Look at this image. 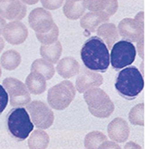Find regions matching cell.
<instances>
[{"mask_svg":"<svg viewBox=\"0 0 150 149\" xmlns=\"http://www.w3.org/2000/svg\"><path fill=\"white\" fill-rule=\"evenodd\" d=\"M3 37L11 45H19L23 43L28 37V30L20 21L10 22L3 32Z\"/></svg>","mask_w":150,"mask_h":149,"instance_id":"7c38bea8","label":"cell"},{"mask_svg":"<svg viewBox=\"0 0 150 149\" xmlns=\"http://www.w3.org/2000/svg\"><path fill=\"white\" fill-rule=\"evenodd\" d=\"M28 21L30 27L38 34L49 32L56 24L53 21L51 13L42 7L33 9L30 13Z\"/></svg>","mask_w":150,"mask_h":149,"instance_id":"9c48e42d","label":"cell"},{"mask_svg":"<svg viewBox=\"0 0 150 149\" xmlns=\"http://www.w3.org/2000/svg\"><path fill=\"white\" fill-rule=\"evenodd\" d=\"M2 85L9 95V102L12 106H25L31 102V94L26 85L19 79L7 77L3 81Z\"/></svg>","mask_w":150,"mask_h":149,"instance_id":"52a82bcc","label":"cell"},{"mask_svg":"<svg viewBox=\"0 0 150 149\" xmlns=\"http://www.w3.org/2000/svg\"><path fill=\"white\" fill-rule=\"evenodd\" d=\"M22 58L20 53L15 49H9L3 53L0 59V65L3 68L12 71L19 66L21 64Z\"/></svg>","mask_w":150,"mask_h":149,"instance_id":"ffe728a7","label":"cell"},{"mask_svg":"<svg viewBox=\"0 0 150 149\" xmlns=\"http://www.w3.org/2000/svg\"><path fill=\"white\" fill-rule=\"evenodd\" d=\"M114 86L121 97L126 100H134L143 91L144 78L137 67L129 66L118 73Z\"/></svg>","mask_w":150,"mask_h":149,"instance_id":"7a4b0ae2","label":"cell"},{"mask_svg":"<svg viewBox=\"0 0 150 149\" xmlns=\"http://www.w3.org/2000/svg\"><path fill=\"white\" fill-rule=\"evenodd\" d=\"M85 6L90 12H103L109 16L112 15L116 11V0H84Z\"/></svg>","mask_w":150,"mask_h":149,"instance_id":"2e32d148","label":"cell"},{"mask_svg":"<svg viewBox=\"0 0 150 149\" xmlns=\"http://www.w3.org/2000/svg\"><path fill=\"white\" fill-rule=\"evenodd\" d=\"M142 106H143L142 104H139L137 107H135L134 109H132L130 115H129V119H130V121L133 124H139V125L143 124Z\"/></svg>","mask_w":150,"mask_h":149,"instance_id":"484cf974","label":"cell"},{"mask_svg":"<svg viewBox=\"0 0 150 149\" xmlns=\"http://www.w3.org/2000/svg\"><path fill=\"white\" fill-rule=\"evenodd\" d=\"M103 82V78L99 73L93 72L88 68H86V66H83L80 68L76 77V87L78 93H83L92 88L100 86Z\"/></svg>","mask_w":150,"mask_h":149,"instance_id":"8fae6325","label":"cell"},{"mask_svg":"<svg viewBox=\"0 0 150 149\" xmlns=\"http://www.w3.org/2000/svg\"><path fill=\"white\" fill-rule=\"evenodd\" d=\"M98 149H120L118 145H116L113 142L110 141H105L103 142Z\"/></svg>","mask_w":150,"mask_h":149,"instance_id":"f1b7e54d","label":"cell"},{"mask_svg":"<svg viewBox=\"0 0 150 149\" xmlns=\"http://www.w3.org/2000/svg\"><path fill=\"white\" fill-rule=\"evenodd\" d=\"M26 6L21 0H0V16L9 21H20L26 16Z\"/></svg>","mask_w":150,"mask_h":149,"instance_id":"30bf717a","label":"cell"},{"mask_svg":"<svg viewBox=\"0 0 150 149\" xmlns=\"http://www.w3.org/2000/svg\"><path fill=\"white\" fill-rule=\"evenodd\" d=\"M40 56L51 64L59 63L62 53V46L59 40L50 45H42L40 48Z\"/></svg>","mask_w":150,"mask_h":149,"instance_id":"d6986e66","label":"cell"},{"mask_svg":"<svg viewBox=\"0 0 150 149\" xmlns=\"http://www.w3.org/2000/svg\"><path fill=\"white\" fill-rule=\"evenodd\" d=\"M1 75H2V70H1V66H0V77H1Z\"/></svg>","mask_w":150,"mask_h":149,"instance_id":"836d02e7","label":"cell"},{"mask_svg":"<svg viewBox=\"0 0 150 149\" xmlns=\"http://www.w3.org/2000/svg\"><path fill=\"white\" fill-rule=\"evenodd\" d=\"M34 125L23 107H15L6 116V129L10 136L16 141L25 140L33 130Z\"/></svg>","mask_w":150,"mask_h":149,"instance_id":"3957f363","label":"cell"},{"mask_svg":"<svg viewBox=\"0 0 150 149\" xmlns=\"http://www.w3.org/2000/svg\"><path fill=\"white\" fill-rule=\"evenodd\" d=\"M56 70L60 76L67 79L75 76L79 73L80 65L74 58L65 57L59 61Z\"/></svg>","mask_w":150,"mask_h":149,"instance_id":"5bb4252c","label":"cell"},{"mask_svg":"<svg viewBox=\"0 0 150 149\" xmlns=\"http://www.w3.org/2000/svg\"><path fill=\"white\" fill-rule=\"evenodd\" d=\"M108 135L116 142H123L127 139L129 129L122 119H115L108 126Z\"/></svg>","mask_w":150,"mask_h":149,"instance_id":"9a60e30c","label":"cell"},{"mask_svg":"<svg viewBox=\"0 0 150 149\" xmlns=\"http://www.w3.org/2000/svg\"><path fill=\"white\" fill-rule=\"evenodd\" d=\"M4 47H5V40L1 36H0V52L3 50Z\"/></svg>","mask_w":150,"mask_h":149,"instance_id":"d6a6232c","label":"cell"},{"mask_svg":"<svg viewBox=\"0 0 150 149\" xmlns=\"http://www.w3.org/2000/svg\"><path fill=\"white\" fill-rule=\"evenodd\" d=\"M59 27L57 26V24H55L49 32L42 33V34L36 33V37L39 42L42 45H50L57 42L59 38Z\"/></svg>","mask_w":150,"mask_h":149,"instance_id":"d4e9b609","label":"cell"},{"mask_svg":"<svg viewBox=\"0 0 150 149\" xmlns=\"http://www.w3.org/2000/svg\"><path fill=\"white\" fill-rule=\"evenodd\" d=\"M125 149H140V147L137 145L133 144V143H129L126 145Z\"/></svg>","mask_w":150,"mask_h":149,"instance_id":"4dcf8cb0","label":"cell"},{"mask_svg":"<svg viewBox=\"0 0 150 149\" xmlns=\"http://www.w3.org/2000/svg\"><path fill=\"white\" fill-rule=\"evenodd\" d=\"M9 101V95L5 87L0 85V115L5 111Z\"/></svg>","mask_w":150,"mask_h":149,"instance_id":"83f0119b","label":"cell"},{"mask_svg":"<svg viewBox=\"0 0 150 149\" xmlns=\"http://www.w3.org/2000/svg\"><path fill=\"white\" fill-rule=\"evenodd\" d=\"M6 26V19H4L3 17L0 16V35L3 34V32Z\"/></svg>","mask_w":150,"mask_h":149,"instance_id":"f546056e","label":"cell"},{"mask_svg":"<svg viewBox=\"0 0 150 149\" xmlns=\"http://www.w3.org/2000/svg\"><path fill=\"white\" fill-rule=\"evenodd\" d=\"M81 59L86 68L104 73L111 63L110 53L107 45L98 36L89 38L81 49Z\"/></svg>","mask_w":150,"mask_h":149,"instance_id":"6da1fadb","label":"cell"},{"mask_svg":"<svg viewBox=\"0 0 150 149\" xmlns=\"http://www.w3.org/2000/svg\"><path fill=\"white\" fill-rule=\"evenodd\" d=\"M86 9L84 0H66L63 13L70 20H77L85 15Z\"/></svg>","mask_w":150,"mask_h":149,"instance_id":"e0dca14e","label":"cell"},{"mask_svg":"<svg viewBox=\"0 0 150 149\" xmlns=\"http://www.w3.org/2000/svg\"><path fill=\"white\" fill-rule=\"evenodd\" d=\"M26 107L33 125L39 129H47L53 124L54 113L45 102L33 101Z\"/></svg>","mask_w":150,"mask_h":149,"instance_id":"ba28073f","label":"cell"},{"mask_svg":"<svg viewBox=\"0 0 150 149\" xmlns=\"http://www.w3.org/2000/svg\"><path fill=\"white\" fill-rule=\"evenodd\" d=\"M137 50L129 40H120L114 43L111 51V64L115 70H121L129 66L135 60Z\"/></svg>","mask_w":150,"mask_h":149,"instance_id":"8992f818","label":"cell"},{"mask_svg":"<svg viewBox=\"0 0 150 149\" xmlns=\"http://www.w3.org/2000/svg\"><path fill=\"white\" fill-rule=\"evenodd\" d=\"M107 139L105 135L100 131H92L85 138V146L86 149H98Z\"/></svg>","mask_w":150,"mask_h":149,"instance_id":"cb8c5ba5","label":"cell"},{"mask_svg":"<svg viewBox=\"0 0 150 149\" xmlns=\"http://www.w3.org/2000/svg\"><path fill=\"white\" fill-rule=\"evenodd\" d=\"M76 96V88L69 80L62 81L48 91L49 105L57 111H63L69 106Z\"/></svg>","mask_w":150,"mask_h":149,"instance_id":"5b68a950","label":"cell"},{"mask_svg":"<svg viewBox=\"0 0 150 149\" xmlns=\"http://www.w3.org/2000/svg\"><path fill=\"white\" fill-rule=\"evenodd\" d=\"M49 143V135L42 129L34 130L28 139V146L30 149H46Z\"/></svg>","mask_w":150,"mask_h":149,"instance_id":"44dd1931","label":"cell"},{"mask_svg":"<svg viewBox=\"0 0 150 149\" xmlns=\"http://www.w3.org/2000/svg\"><path fill=\"white\" fill-rule=\"evenodd\" d=\"M31 72H37L43 76L46 80H50L55 74V67L53 64L44 59H38L33 61L31 66Z\"/></svg>","mask_w":150,"mask_h":149,"instance_id":"7402d4cb","label":"cell"},{"mask_svg":"<svg viewBox=\"0 0 150 149\" xmlns=\"http://www.w3.org/2000/svg\"><path fill=\"white\" fill-rule=\"evenodd\" d=\"M40 3L46 10H56L61 7L64 0H40Z\"/></svg>","mask_w":150,"mask_h":149,"instance_id":"4316f807","label":"cell"},{"mask_svg":"<svg viewBox=\"0 0 150 149\" xmlns=\"http://www.w3.org/2000/svg\"><path fill=\"white\" fill-rule=\"evenodd\" d=\"M84 99L91 114L96 118H107L114 110L113 103L110 97L103 90L98 87L86 91L84 93Z\"/></svg>","mask_w":150,"mask_h":149,"instance_id":"277c9868","label":"cell"},{"mask_svg":"<svg viewBox=\"0 0 150 149\" xmlns=\"http://www.w3.org/2000/svg\"><path fill=\"white\" fill-rule=\"evenodd\" d=\"M109 16H110L108 13L103 12H89L82 16L80 20V25L85 30H87L90 32H94L97 31L102 23L108 21Z\"/></svg>","mask_w":150,"mask_h":149,"instance_id":"4fadbf2b","label":"cell"},{"mask_svg":"<svg viewBox=\"0 0 150 149\" xmlns=\"http://www.w3.org/2000/svg\"><path fill=\"white\" fill-rule=\"evenodd\" d=\"M25 5H35L39 2V0H21Z\"/></svg>","mask_w":150,"mask_h":149,"instance_id":"1f68e13d","label":"cell"},{"mask_svg":"<svg viewBox=\"0 0 150 149\" xmlns=\"http://www.w3.org/2000/svg\"><path fill=\"white\" fill-rule=\"evenodd\" d=\"M97 34L98 37L103 40L104 43L107 44L108 48H112L114 42L118 38L115 26L112 23H104L100 25L97 29Z\"/></svg>","mask_w":150,"mask_h":149,"instance_id":"603a6c76","label":"cell"},{"mask_svg":"<svg viewBox=\"0 0 150 149\" xmlns=\"http://www.w3.org/2000/svg\"><path fill=\"white\" fill-rule=\"evenodd\" d=\"M25 85L30 93L42 94L46 90V79L43 76L37 72H31L25 79Z\"/></svg>","mask_w":150,"mask_h":149,"instance_id":"ac0fdd59","label":"cell"}]
</instances>
